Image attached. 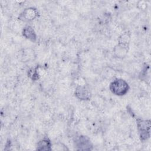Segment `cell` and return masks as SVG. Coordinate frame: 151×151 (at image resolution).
<instances>
[{
  "label": "cell",
  "instance_id": "obj_1",
  "mask_svg": "<svg viewBox=\"0 0 151 151\" xmlns=\"http://www.w3.org/2000/svg\"><path fill=\"white\" fill-rule=\"evenodd\" d=\"M128 84L123 80H114L110 84V90L115 94L124 95L128 91Z\"/></svg>",
  "mask_w": 151,
  "mask_h": 151
},
{
  "label": "cell",
  "instance_id": "obj_2",
  "mask_svg": "<svg viewBox=\"0 0 151 151\" xmlns=\"http://www.w3.org/2000/svg\"><path fill=\"white\" fill-rule=\"evenodd\" d=\"M76 96L81 99H87L90 96V93L88 91L84 88L82 87H80L77 88L76 92Z\"/></svg>",
  "mask_w": 151,
  "mask_h": 151
},
{
  "label": "cell",
  "instance_id": "obj_3",
  "mask_svg": "<svg viewBox=\"0 0 151 151\" xmlns=\"http://www.w3.org/2000/svg\"><path fill=\"white\" fill-rule=\"evenodd\" d=\"M23 34L27 38H29L31 40H34L35 39V34L33 31V29L31 27L25 28L24 29Z\"/></svg>",
  "mask_w": 151,
  "mask_h": 151
},
{
  "label": "cell",
  "instance_id": "obj_4",
  "mask_svg": "<svg viewBox=\"0 0 151 151\" xmlns=\"http://www.w3.org/2000/svg\"><path fill=\"white\" fill-rule=\"evenodd\" d=\"M38 147H41L39 149L40 150H50L49 148L50 147V143L48 140H42L38 143Z\"/></svg>",
  "mask_w": 151,
  "mask_h": 151
},
{
  "label": "cell",
  "instance_id": "obj_5",
  "mask_svg": "<svg viewBox=\"0 0 151 151\" xmlns=\"http://www.w3.org/2000/svg\"><path fill=\"white\" fill-rule=\"evenodd\" d=\"M25 12V16L28 19L33 18L35 15V12L34 9H27Z\"/></svg>",
  "mask_w": 151,
  "mask_h": 151
}]
</instances>
